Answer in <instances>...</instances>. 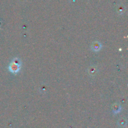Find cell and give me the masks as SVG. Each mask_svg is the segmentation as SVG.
Listing matches in <instances>:
<instances>
[{"instance_id":"1","label":"cell","mask_w":128,"mask_h":128,"mask_svg":"<svg viewBox=\"0 0 128 128\" xmlns=\"http://www.w3.org/2000/svg\"><path fill=\"white\" fill-rule=\"evenodd\" d=\"M20 65L21 63L20 62L19 60H14L12 61V62L10 64V67H9V70L10 71L14 73H16L19 71L20 69Z\"/></svg>"}]
</instances>
